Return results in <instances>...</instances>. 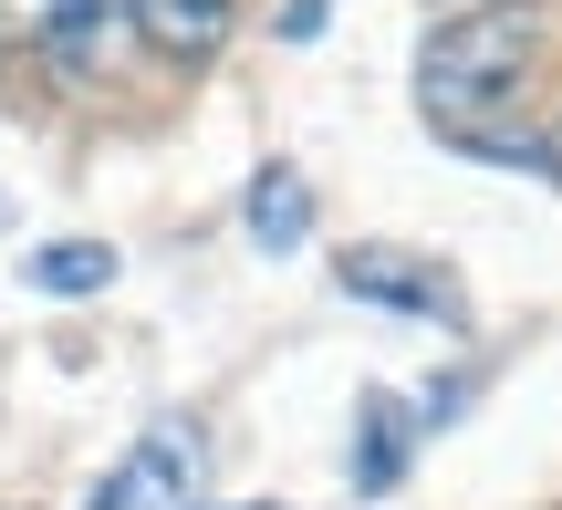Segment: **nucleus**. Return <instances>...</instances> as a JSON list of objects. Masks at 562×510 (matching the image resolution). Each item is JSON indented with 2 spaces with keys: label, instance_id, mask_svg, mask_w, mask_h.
<instances>
[{
  "label": "nucleus",
  "instance_id": "10",
  "mask_svg": "<svg viewBox=\"0 0 562 510\" xmlns=\"http://www.w3.org/2000/svg\"><path fill=\"white\" fill-rule=\"evenodd\" d=\"M459 11H531V0H448V21H459Z\"/></svg>",
  "mask_w": 562,
  "mask_h": 510
},
{
  "label": "nucleus",
  "instance_id": "2",
  "mask_svg": "<svg viewBox=\"0 0 562 510\" xmlns=\"http://www.w3.org/2000/svg\"><path fill=\"white\" fill-rule=\"evenodd\" d=\"M83 510H199V428H188V417L146 428L136 449L104 469V490Z\"/></svg>",
  "mask_w": 562,
  "mask_h": 510
},
{
  "label": "nucleus",
  "instance_id": "1",
  "mask_svg": "<svg viewBox=\"0 0 562 510\" xmlns=\"http://www.w3.org/2000/svg\"><path fill=\"white\" fill-rule=\"evenodd\" d=\"M531 63H542V11H459L427 32L417 53V104L448 146L469 157H501V167H562L552 146L510 136V104L531 94Z\"/></svg>",
  "mask_w": 562,
  "mask_h": 510
},
{
  "label": "nucleus",
  "instance_id": "4",
  "mask_svg": "<svg viewBox=\"0 0 562 510\" xmlns=\"http://www.w3.org/2000/svg\"><path fill=\"white\" fill-rule=\"evenodd\" d=\"M344 292L364 303H396V313H427V324H459V282L427 261H385V250H344Z\"/></svg>",
  "mask_w": 562,
  "mask_h": 510
},
{
  "label": "nucleus",
  "instance_id": "11",
  "mask_svg": "<svg viewBox=\"0 0 562 510\" xmlns=\"http://www.w3.org/2000/svg\"><path fill=\"white\" fill-rule=\"evenodd\" d=\"M552 157H562V146H552Z\"/></svg>",
  "mask_w": 562,
  "mask_h": 510
},
{
  "label": "nucleus",
  "instance_id": "8",
  "mask_svg": "<svg viewBox=\"0 0 562 510\" xmlns=\"http://www.w3.org/2000/svg\"><path fill=\"white\" fill-rule=\"evenodd\" d=\"M32 282L42 292H104L115 282V250H94V240L83 250H32Z\"/></svg>",
  "mask_w": 562,
  "mask_h": 510
},
{
  "label": "nucleus",
  "instance_id": "7",
  "mask_svg": "<svg viewBox=\"0 0 562 510\" xmlns=\"http://www.w3.org/2000/svg\"><path fill=\"white\" fill-rule=\"evenodd\" d=\"M396 458H406L396 396H364V458H355V479H364V490H396Z\"/></svg>",
  "mask_w": 562,
  "mask_h": 510
},
{
  "label": "nucleus",
  "instance_id": "9",
  "mask_svg": "<svg viewBox=\"0 0 562 510\" xmlns=\"http://www.w3.org/2000/svg\"><path fill=\"white\" fill-rule=\"evenodd\" d=\"M323 11H334V0H292V11H281V32H292V42H302V32H313V21H323Z\"/></svg>",
  "mask_w": 562,
  "mask_h": 510
},
{
  "label": "nucleus",
  "instance_id": "6",
  "mask_svg": "<svg viewBox=\"0 0 562 510\" xmlns=\"http://www.w3.org/2000/svg\"><path fill=\"white\" fill-rule=\"evenodd\" d=\"M302 229H313V188H302L292 167H261V178H250V240H261V250H292Z\"/></svg>",
  "mask_w": 562,
  "mask_h": 510
},
{
  "label": "nucleus",
  "instance_id": "5",
  "mask_svg": "<svg viewBox=\"0 0 562 510\" xmlns=\"http://www.w3.org/2000/svg\"><path fill=\"white\" fill-rule=\"evenodd\" d=\"M125 11H136V32L167 63H209L229 42V0H125Z\"/></svg>",
  "mask_w": 562,
  "mask_h": 510
},
{
  "label": "nucleus",
  "instance_id": "3",
  "mask_svg": "<svg viewBox=\"0 0 562 510\" xmlns=\"http://www.w3.org/2000/svg\"><path fill=\"white\" fill-rule=\"evenodd\" d=\"M104 32V0H0V53H32L53 73H74Z\"/></svg>",
  "mask_w": 562,
  "mask_h": 510
}]
</instances>
